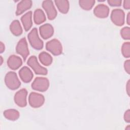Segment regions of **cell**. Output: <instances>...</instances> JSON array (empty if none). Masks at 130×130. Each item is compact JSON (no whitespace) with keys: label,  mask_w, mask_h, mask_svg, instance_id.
Listing matches in <instances>:
<instances>
[{"label":"cell","mask_w":130,"mask_h":130,"mask_svg":"<svg viewBox=\"0 0 130 130\" xmlns=\"http://www.w3.org/2000/svg\"><path fill=\"white\" fill-rule=\"evenodd\" d=\"M80 7L85 10H90L95 4L94 0H80L79 1Z\"/></svg>","instance_id":"7402d4cb"},{"label":"cell","mask_w":130,"mask_h":130,"mask_svg":"<svg viewBox=\"0 0 130 130\" xmlns=\"http://www.w3.org/2000/svg\"><path fill=\"white\" fill-rule=\"evenodd\" d=\"M126 92H127L128 95H129V93H130V81H129V80H128V81L126 83Z\"/></svg>","instance_id":"f1b7e54d"},{"label":"cell","mask_w":130,"mask_h":130,"mask_svg":"<svg viewBox=\"0 0 130 130\" xmlns=\"http://www.w3.org/2000/svg\"><path fill=\"white\" fill-rule=\"evenodd\" d=\"M16 51L22 57L24 60L26 59L29 52L27 43L25 38H23L19 41L16 47Z\"/></svg>","instance_id":"9c48e42d"},{"label":"cell","mask_w":130,"mask_h":130,"mask_svg":"<svg viewBox=\"0 0 130 130\" xmlns=\"http://www.w3.org/2000/svg\"><path fill=\"white\" fill-rule=\"evenodd\" d=\"M49 80L45 77H37L31 84V88L34 90L41 92L46 91L49 88Z\"/></svg>","instance_id":"5b68a950"},{"label":"cell","mask_w":130,"mask_h":130,"mask_svg":"<svg viewBox=\"0 0 130 130\" xmlns=\"http://www.w3.org/2000/svg\"><path fill=\"white\" fill-rule=\"evenodd\" d=\"M112 22L117 26H122L124 23L125 14L120 9H115L112 10L111 14Z\"/></svg>","instance_id":"8992f818"},{"label":"cell","mask_w":130,"mask_h":130,"mask_svg":"<svg viewBox=\"0 0 130 130\" xmlns=\"http://www.w3.org/2000/svg\"><path fill=\"white\" fill-rule=\"evenodd\" d=\"M5 47L4 44L2 42H1V43H0V52H1V53H2L5 51Z\"/></svg>","instance_id":"f546056e"},{"label":"cell","mask_w":130,"mask_h":130,"mask_svg":"<svg viewBox=\"0 0 130 130\" xmlns=\"http://www.w3.org/2000/svg\"><path fill=\"white\" fill-rule=\"evenodd\" d=\"M42 7L45 10L48 18L49 20H53L57 15V11L52 1H44L42 3Z\"/></svg>","instance_id":"ba28073f"},{"label":"cell","mask_w":130,"mask_h":130,"mask_svg":"<svg viewBox=\"0 0 130 130\" xmlns=\"http://www.w3.org/2000/svg\"><path fill=\"white\" fill-rule=\"evenodd\" d=\"M44 96L39 93L35 92H31L28 97V102L30 106L33 108H39L44 103Z\"/></svg>","instance_id":"52a82bcc"},{"label":"cell","mask_w":130,"mask_h":130,"mask_svg":"<svg viewBox=\"0 0 130 130\" xmlns=\"http://www.w3.org/2000/svg\"><path fill=\"white\" fill-rule=\"evenodd\" d=\"M7 64L9 68L15 70L19 68L22 64L21 58L15 55H12L9 56L7 60Z\"/></svg>","instance_id":"5bb4252c"},{"label":"cell","mask_w":130,"mask_h":130,"mask_svg":"<svg viewBox=\"0 0 130 130\" xmlns=\"http://www.w3.org/2000/svg\"><path fill=\"white\" fill-rule=\"evenodd\" d=\"M5 82L7 87L11 90L18 89L21 85V82L16 73L12 71L8 72L6 75Z\"/></svg>","instance_id":"6da1fadb"},{"label":"cell","mask_w":130,"mask_h":130,"mask_svg":"<svg viewBox=\"0 0 130 130\" xmlns=\"http://www.w3.org/2000/svg\"><path fill=\"white\" fill-rule=\"evenodd\" d=\"M39 58L40 62L45 66H50L53 61L52 56L47 52L43 51L39 55Z\"/></svg>","instance_id":"44dd1931"},{"label":"cell","mask_w":130,"mask_h":130,"mask_svg":"<svg viewBox=\"0 0 130 130\" xmlns=\"http://www.w3.org/2000/svg\"><path fill=\"white\" fill-rule=\"evenodd\" d=\"M21 21L23 24L24 30L28 31L32 25V12L28 11L23 15L21 18Z\"/></svg>","instance_id":"2e32d148"},{"label":"cell","mask_w":130,"mask_h":130,"mask_svg":"<svg viewBox=\"0 0 130 130\" xmlns=\"http://www.w3.org/2000/svg\"><path fill=\"white\" fill-rule=\"evenodd\" d=\"M124 68L125 72L129 74H130V60L129 59L126 60L124 62Z\"/></svg>","instance_id":"484cf974"},{"label":"cell","mask_w":130,"mask_h":130,"mask_svg":"<svg viewBox=\"0 0 130 130\" xmlns=\"http://www.w3.org/2000/svg\"><path fill=\"white\" fill-rule=\"evenodd\" d=\"M34 20L36 24H40L46 20V16L44 12L40 9H36L34 13Z\"/></svg>","instance_id":"d6986e66"},{"label":"cell","mask_w":130,"mask_h":130,"mask_svg":"<svg viewBox=\"0 0 130 130\" xmlns=\"http://www.w3.org/2000/svg\"><path fill=\"white\" fill-rule=\"evenodd\" d=\"M27 91L25 88L18 90L14 95V101L16 105L20 107H24L27 105L26 98Z\"/></svg>","instance_id":"30bf717a"},{"label":"cell","mask_w":130,"mask_h":130,"mask_svg":"<svg viewBox=\"0 0 130 130\" xmlns=\"http://www.w3.org/2000/svg\"><path fill=\"white\" fill-rule=\"evenodd\" d=\"M126 23L129 25H130V12H128L126 17Z\"/></svg>","instance_id":"4dcf8cb0"},{"label":"cell","mask_w":130,"mask_h":130,"mask_svg":"<svg viewBox=\"0 0 130 130\" xmlns=\"http://www.w3.org/2000/svg\"><path fill=\"white\" fill-rule=\"evenodd\" d=\"M123 8L125 9L128 10L130 9V1L129 0H125L123 1Z\"/></svg>","instance_id":"83f0119b"},{"label":"cell","mask_w":130,"mask_h":130,"mask_svg":"<svg viewBox=\"0 0 130 130\" xmlns=\"http://www.w3.org/2000/svg\"><path fill=\"white\" fill-rule=\"evenodd\" d=\"M121 53L125 58L130 57V43L129 42L124 43L121 47Z\"/></svg>","instance_id":"603a6c76"},{"label":"cell","mask_w":130,"mask_h":130,"mask_svg":"<svg viewBox=\"0 0 130 130\" xmlns=\"http://www.w3.org/2000/svg\"><path fill=\"white\" fill-rule=\"evenodd\" d=\"M4 116L8 120L15 121L19 118L20 113L15 109H8L4 112Z\"/></svg>","instance_id":"ffe728a7"},{"label":"cell","mask_w":130,"mask_h":130,"mask_svg":"<svg viewBox=\"0 0 130 130\" xmlns=\"http://www.w3.org/2000/svg\"><path fill=\"white\" fill-rule=\"evenodd\" d=\"M29 42L32 48L36 50H41L43 48L44 44L43 41L39 38L38 30L35 27L29 32L27 36Z\"/></svg>","instance_id":"7a4b0ae2"},{"label":"cell","mask_w":130,"mask_h":130,"mask_svg":"<svg viewBox=\"0 0 130 130\" xmlns=\"http://www.w3.org/2000/svg\"><path fill=\"white\" fill-rule=\"evenodd\" d=\"M120 35L123 39L129 40L130 39V28L127 26L123 27L120 30Z\"/></svg>","instance_id":"cb8c5ba5"},{"label":"cell","mask_w":130,"mask_h":130,"mask_svg":"<svg viewBox=\"0 0 130 130\" xmlns=\"http://www.w3.org/2000/svg\"><path fill=\"white\" fill-rule=\"evenodd\" d=\"M55 4L58 10L63 14L68 12L70 8V3L67 0H56Z\"/></svg>","instance_id":"e0dca14e"},{"label":"cell","mask_w":130,"mask_h":130,"mask_svg":"<svg viewBox=\"0 0 130 130\" xmlns=\"http://www.w3.org/2000/svg\"><path fill=\"white\" fill-rule=\"evenodd\" d=\"M0 59H1V65H2L3 62V57L2 56H0Z\"/></svg>","instance_id":"1f68e13d"},{"label":"cell","mask_w":130,"mask_h":130,"mask_svg":"<svg viewBox=\"0 0 130 130\" xmlns=\"http://www.w3.org/2000/svg\"><path fill=\"white\" fill-rule=\"evenodd\" d=\"M39 31L41 37L46 40L53 36L54 34V28L50 24L46 23L39 27Z\"/></svg>","instance_id":"7c38bea8"},{"label":"cell","mask_w":130,"mask_h":130,"mask_svg":"<svg viewBox=\"0 0 130 130\" xmlns=\"http://www.w3.org/2000/svg\"><path fill=\"white\" fill-rule=\"evenodd\" d=\"M19 75L24 83H28L32 80L34 75L30 69L27 67H22L19 71Z\"/></svg>","instance_id":"4fadbf2b"},{"label":"cell","mask_w":130,"mask_h":130,"mask_svg":"<svg viewBox=\"0 0 130 130\" xmlns=\"http://www.w3.org/2000/svg\"><path fill=\"white\" fill-rule=\"evenodd\" d=\"M124 120L126 122H130V110L129 109L127 110L124 114Z\"/></svg>","instance_id":"4316f807"},{"label":"cell","mask_w":130,"mask_h":130,"mask_svg":"<svg viewBox=\"0 0 130 130\" xmlns=\"http://www.w3.org/2000/svg\"><path fill=\"white\" fill-rule=\"evenodd\" d=\"M128 126V127H126V129H127V130H129L130 129V126L128 125H127Z\"/></svg>","instance_id":"d6a6232c"},{"label":"cell","mask_w":130,"mask_h":130,"mask_svg":"<svg viewBox=\"0 0 130 130\" xmlns=\"http://www.w3.org/2000/svg\"><path fill=\"white\" fill-rule=\"evenodd\" d=\"M107 2L112 7H119L121 5L122 3L121 0H108Z\"/></svg>","instance_id":"d4e9b609"},{"label":"cell","mask_w":130,"mask_h":130,"mask_svg":"<svg viewBox=\"0 0 130 130\" xmlns=\"http://www.w3.org/2000/svg\"><path fill=\"white\" fill-rule=\"evenodd\" d=\"M27 64L33 70L36 74L43 75H46L47 74L48 71L47 69L40 64L35 56H31L28 58L27 61Z\"/></svg>","instance_id":"3957f363"},{"label":"cell","mask_w":130,"mask_h":130,"mask_svg":"<svg viewBox=\"0 0 130 130\" xmlns=\"http://www.w3.org/2000/svg\"><path fill=\"white\" fill-rule=\"evenodd\" d=\"M32 5V2L30 0H23L19 2L17 6L16 11V15H20L26 10L29 9Z\"/></svg>","instance_id":"9a60e30c"},{"label":"cell","mask_w":130,"mask_h":130,"mask_svg":"<svg viewBox=\"0 0 130 130\" xmlns=\"http://www.w3.org/2000/svg\"><path fill=\"white\" fill-rule=\"evenodd\" d=\"M94 15L100 18H105L108 16L109 14V7L104 4H99L93 10Z\"/></svg>","instance_id":"8fae6325"},{"label":"cell","mask_w":130,"mask_h":130,"mask_svg":"<svg viewBox=\"0 0 130 130\" xmlns=\"http://www.w3.org/2000/svg\"><path fill=\"white\" fill-rule=\"evenodd\" d=\"M10 29L11 32L16 36H20L22 33V26L18 20H14L11 22Z\"/></svg>","instance_id":"ac0fdd59"},{"label":"cell","mask_w":130,"mask_h":130,"mask_svg":"<svg viewBox=\"0 0 130 130\" xmlns=\"http://www.w3.org/2000/svg\"><path fill=\"white\" fill-rule=\"evenodd\" d=\"M46 49L55 56L59 55L62 52V45L60 41L56 39H53L47 42L46 44Z\"/></svg>","instance_id":"277c9868"}]
</instances>
